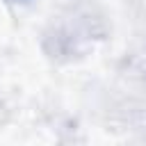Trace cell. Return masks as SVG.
Returning a JSON list of instances; mask_svg holds the SVG:
<instances>
[{
	"mask_svg": "<svg viewBox=\"0 0 146 146\" xmlns=\"http://www.w3.org/2000/svg\"><path fill=\"white\" fill-rule=\"evenodd\" d=\"M9 2H21V0H9Z\"/></svg>",
	"mask_w": 146,
	"mask_h": 146,
	"instance_id": "6da1fadb",
	"label": "cell"
}]
</instances>
